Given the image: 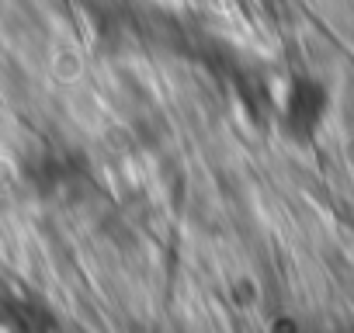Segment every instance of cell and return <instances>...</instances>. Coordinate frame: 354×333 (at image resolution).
<instances>
[{
    "mask_svg": "<svg viewBox=\"0 0 354 333\" xmlns=\"http://www.w3.org/2000/svg\"><path fill=\"white\" fill-rule=\"evenodd\" d=\"M326 111V91L316 80H295L292 94L285 101V125L292 135L309 139L319 129V118Z\"/></svg>",
    "mask_w": 354,
    "mask_h": 333,
    "instance_id": "6da1fadb",
    "label": "cell"
}]
</instances>
